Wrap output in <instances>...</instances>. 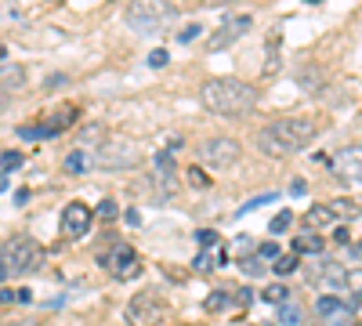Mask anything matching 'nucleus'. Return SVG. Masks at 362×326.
<instances>
[{
  "label": "nucleus",
  "mask_w": 362,
  "mask_h": 326,
  "mask_svg": "<svg viewBox=\"0 0 362 326\" xmlns=\"http://www.w3.org/2000/svg\"><path fill=\"white\" fill-rule=\"evenodd\" d=\"M315 134H319V120H312V116H283V120H272L268 127H261L257 149L264 156H293L308 149Z\"/></svg>",
  "instance_id": "obj_1"
},
{
  "label": "nucleus",
  "mask_w": 362,
  "mask_h": 326,
  "mask_svg": "<svg viewBox=\"0 0 362 326\" xmlns=\"http://www.w3.org/2000/svg\"><path fill=\"white\" fill-rule=\"evenodd\" d=\"M199 102L206 112H218V116H247L261 102V95L254 83H243L235 76H218L199 87Z\"/></svg>",
  "instance_id": "obj_2"
},
{
  "label": "nucleus",
  "mask_w": 362,
  "mask_h": 326,
  "mask_svg": "<svg viewBox=\"0 0 362 326\" xmlns=\"http://www.w3.org/2000/svg\"><path fill=\"white\" fill-rule=\"evenodd\" d=\"M44 264V247L33 240V235H8L4 247H0V279L8 276H25V272H37Z\"/></svg>",
  "instance_id": "obj_3"
},
{
  "label": "nucleus",
  "mask_w": 362,
  "mask_h": 326,
  "mask_svg": "<svg viewBox=\"0 0 362 326\" xmlns=\"http://www.w3.org/2000/svg\"><path fill=\"white\" fill-rule=\"evenodd\" d=\"M177 4L174 0H131L127 4V25H134L138 33H160V29L174 25Z\"/></svg>",
  "instance_id": "obj_4"
},
{
  "label": "nucleus",
  "mask_w": 362,
  "mask_h": 326,
  "mask_svg": "<svg viewBox=\"0 0 362 326\" xmlns=\"http://www.w3.org/2000/svg\"><path fill=\"white\" fill-rule=\"evenodd\" d=\"M95 163L102 170H131V167L141 163V149H138L131 138H109V141L98 145Z\"/></svg>",
  "instance_id": "obj_5"
},
{
  "label": "nucleus",
  "mask_w": 362,
  "mask_h": 326,
  "mask_svg": "<svg viewBox=\"0 0 362 326\" xmlns=\"http://www.w3.org/2000/svg\"><path fill=\"white\" fill-rule=\"evenodd\" d=\"M163 315H167V305H163V298H160L156 290L134 293V298L127 301V308H124L127 326H156Z\"/></svg>",
  "instance_id": "obj_6"
},
{
  "label": "nucleus",
  "mask_w": 362,
  "mask_h": 326,
  "mask_svg": "<svg viewBox=\"0 0 362 326\" xmlns=\"http://www.w3.org/2000/svg\"><path fill=\"white\" fill-rule=\"evenodd\" d=\"M239 156H243V145H239L235 138H225V134L199 145V160L210 163V167H218V170H221V167H232Z\"/></svg>",
  "instance_id": "obj_7"
},
{
  "label": "nucleus",
  "mask_w": 362,
  "mask_h": 326,
  "mask_svg": "<svg viewBox=\"0 0 362 326\" xmlns=\"http://www.w3.org/2000/svg\"><path fill=\"white\" fill-rule=\"evenodd\" d=\"M90 221H95V211H90L87 203H80V199L66 203V211H62V232H66V240H80V235H87Z\"/></svg>",
  "instance_id": "obj_8"
},
{
  "label": "nucleus",
  "mask_w": 362,
  "mask_h": 326,
  "mask_svg": "<svg viewBox=\"0 0 362 326\" xmlns=\"http://www.w3.org/2000/svg\"><path fill=\"white\" fill-rule=\"evenodd\" d=\"M250 25H254V22H250V15H239V18L225 22V25L218 29V33H214V37L206 40V51H225L228 44H235L239 37H243V33H247Z\"/></svg>",
  "instance_id": "obj_9"
},
{
  "label": "nucleus",
  "mask_w": 362,
  "mask_h": 326,
  "mask_svg": "<svg viewBox=\"0 0 362 326\" xmlns=\"http://www.w3.org/2000/svg\"><path fill=\"white\" fill-rule=\"evenodd\" d=\"M102 261L112 269V276H116V279H134V276L141 272V261L134 257V250H131V247H116V250H112V254H105Z\"/></svg>",
  "instance_id": "obj_10"
},
{
  "label": "nucleus",
  "mask_w": 362,
  "mask_h": 326,
  "mask_svg": "<svg viewBox=\"0 0 362 326\" xmlns=\"http://www.w3.org/2000/svg\"><path fill=\"white\" fill-rule=\"evenodd\" d=\"M334 170L344 177V182H358L362 185V145H348L334 156Z\"/></svg>",
  "instance_id": "obj_11"
},
{
  "label": "nucleus",
  "mask_w": 362,
  "mask_h": 326,
  "mask_svg": "<svg viewBox=\"0 0 362 326\" xmlns=\"http://www.w3.org/2000/svg\"><path fill=\"white\" fill-rule=\"evenodd\" d=\"M25 87V69L15 62H0V109L11 102V95H18Z\"/></svg>",
  "instance_id": "obj_12"
},
{
  "label": "nucleus",
  "mask_w": 362,
  "mask_h": 326,
  "mask_svg": "<svg viewBox=\"0 0 362 326\" xmlns=\"http://www.w3.org/2000/svg\"><path fill=\"white\" fill-rule=\"evenodd\" d=\"M337 221V214H334V206H329V203H315V206H308V211H305V225L308 228H326V225H334Z\"/></svg>",
  "instance_id": "obj_13"
},
{
  "label": "nucleus",
  "mask_w": 362,
  "mask_h": 326,
  "mask_svg": "<svg viewBox=\"0 0 362 326\" xmlns=\"http://www.w3.org/2000/svg\"><path fill=\"white\" fill-rule=\"evenodd\" d=\"M319 276H322L326 286H344L348 283V269H344V264H337V261H322Z\"/></svg>",
  "instance_id": "obj_14"
},
{
  "label": "nucleus",
  "mask_w": 362,
  "mask_h": 326,
  "mask_svg": "<svg viewBox=\"0 0 362 326\" xmlns=\"http://www.w3.org/2000/svg\"><path fill=\"white\" fill-rule=\"evenodd\" d=\"M315 312L329 319V315H344V312H348V305H344L341 298H334V293H322V298L315 301Z\"/></svg>",
  "instance_id": "obj_15"
},
{
  "label": "nucleus",
  "mask_w": 362,
  "mask_h": 326,
  "mask_svg": "<svg viewBox=\"0 0 362 326\" xmlns=\"http://www.w3.org/2000/svg\"><path fill=\"white\" fill-rule=\"evenodd\" d=\"M293 254H322V235H297V240H293Z\"/></svg>",
  "instance_id": "obj_16"
},
{
  "label": "nucleus",
  "mask_w": 362,
  "mask_h": 326,
  "mask_svg": "<svg viewBox=\"0 0 362 326\" xmlns=\"http://www.w3.org/2000/svg\"><path fill=\"white\" fill-rule=\"evenodd\" d=\"M329 206H334V214H337V221L344 218V221H351V218H358V199H329Z\"/></svg>",
  "instance_id": "obj_17"
},
{
  "label": "nucleus",
  "mask_w": 362,
  "mask_h": 326,
  "mask_svg": "<svg viewBox=\"0 0 362 326\" xmlns=\"http://www.w3.org/2000/svg\"><path fill=\"white\" fill-rule=\"evenodd\" d=\"M286 298H290V286H283V283L261 290V301H268V305H286Z\"/></svg>",
  "instance_id": "obj_18"
},
{
  "label": "nucleus",
  "mask_w": 362,
  "mask_h": 326,
  "mask_svg": "<svg viewBox=\"0 0 362 326\" xmlns=\"http://www.w3.org/2000/svg\"><path fill=\"white\" fill-rule=\"evenodd\" d=\"M174 156L170 153H156V177H163V182H174Z\"/></svg>",
  "instance_id": "obj_19"
},
{
  "label": "nucleus",
  "mask_w": 362,
  "mask_h": 326,
  "mask_svg": "<svg viewBox=\"0 0 362 326\" xmlns=\"http://www.w3.org/2000/svg\"><path fill=\"white\" fill-rule=\"evenodd\" d=\"M297 264H300V257H297V254H283V257H276V264H272V269H276V276L283 279V276L297 272Z\"/></svg>",
  "instance_id": "obj_20"
},
{
  "label": "nucleus",
  "mask_w": 362,
  "mask_h": 326,
  "mask_svg": "<svg viewBox=\"0 0 362 326\" xmlns=\"http://www.w3.org/2000/svg\"><path fill=\"white\" fill-rule=\"evenodd\" d=\"M290 225H293V214H290V211H279L276 218H272L268 232H272V235H283V232H290Z\"/></svg>",
  "instance_id": "obj_21"
},
{
  "label": "nucleus",
  "mask_w": 362,
  "mask_h": 326,
  "mask_svg": "<svg viewBox=\"0 0 362 326\" xmlns=\"http://www.w3.org/2000/svg\"><path fill=\"white\" fill-rule=\"evenodd\" d=\"M228 301H232V298H228V290H214V293H210V298L203 301V308H206V312H221Z\"/></svg>",
  "instance_id": "obj_22"
},
{
  "label": "nucleus",
  "mask_w": 362,
  "mask_h": 326,
  "mask_svg": "<svg viewBox=\"0 0 362 326\" xmlns=\"http://www.w3.org/2000/svg\"><path fill=\"white\" fill-rule=\"evenodd\" d=\"M279 322L283 326H300V308L297 305H279Z\"/></svg>",
  "instance_id": "obj_23"
},
{
  "label": "nucleus",
  "mask_w": 362,
  "mask_h": 326,
  "mask_svg": "<svg viewBox=\"0 0 362 326\" xmlns=\"http://www.w3.org/2000/svg\"><path fill=\"white\" fill-rule=\"evenodd\" d=\"M66 170H69V174H83V170H87V156H83V153H69V156H66Z\"/></svg>",
  "instance_id": "obj_24"
},
{
  "label": "nucleus",
  "mask_w": 362,
  "mask_h": 326,
  "mask_svg": "<svg viewBox=\"0 0 362 326\" xmlns=\"http://www.w3.org/2000/svg\"><path fill=\"white\" fill-rule=\"evenodd\" d=\"M272 199H279L276 192H264V196H254L250 203H243L239 206V214H250V211H257V206H264V203H272Z\"/></svg>",
  "instance_id": "obj_25"
},
{
  "label": "nucleus",
  "mask_w": 362,
  "mask_h": 326,
  "mask_svg": "<svg viewBox=\"0 0 362 326\" xmlns=\"http://www.w3.org/2000/svg\"><path fill=\"white\" fill-rule=\"evenodd\" d=\"M189 185H192V189H206V185H210V174L199 170V167H189Z\"/></svg>",
  "instance_id": "obj_26"
},
{
  "label": "nucleus",
  "mask_w": 362,
  "mask_h": 326,
  "mask_svg": "<svg viewBox=\"0 0 362 326\" xmlns=\"http://www.w3.org/2000/svg\"><path fill=\"white\" fill-rule=\"evenodd\" d=\"M351 293H355V298H362V269H351L348 272V283H344Z\"/></svg>",
  "instance_id": "obj_27"
},
{
  "label": "nucleus",
  "mask_w": 362,
  "mask_h": 326,
  "mask_svg": "<svg viewBox=\"0 0 362 326\" xmlns=\"http://www.w3.org/2000/svg\"><path fill=\"white\" fill-rule=\"evenodd\" d=\"M170 62V54L163 51V47H156V51H148V66H153V69H163Z\"/></svg>",
  "instance_id": "obj_28"
},
{
  "label": "nucleus",
  "mask_w": 362,
  "mask_h": 326,
  "mask_svg": "<svg viewBox=\"0 0 362 326\" xmlns=\"http://www.w3.org/2000/svg\"><path fill=\"white\" fill-rule=\"evenodd\" d=\"M239 269H243L247 276H261V261L250 254V257H239Z\"/></svg>",
  "instance_id": "obj_29"
},
{
  "label": "nucleus",
  "mask_w": 362,
  "mask_h": 326,
  "mask_svg": "<svg viewBox=\"0 0 362 326\" xmlns=\"http://www.w3.org/2000/svg\"><path fill=\"white\" fill-rule=\"evenodd\" d=\"M0 167H4V170H18L22 167V153H4V156H0Z\"/></svg>",
  "instance_id": "obj_30"
},
{
  "label": "nucleus",
  "mask_w": 362,
  "mask_h": 326,
  "mask_svg": "<svg viewBox=\"0 0 362 326\" xmlns=\"http://www.w3.org/2000/svg\"><path fill=\"white\" fill-rule=\"evenodd\" d=\"M196 240H199V247H214V243H218V232L199 228V232H196Z\"/></svg>",
  "instance_id": "obj_31"
},
{
  "label": "nucleus",
  "mask_w": 362,
  "mask_h": 326,
  "mask_svg": "<svg viewBox=\"0 0 362 326\" xmlns=\"http://www.w3.org/2000/svg\"><path fill=\"white\" fill-rule=\"evenodd\" d=\"M199 29H203V25H185V29H181V33H177V40H181V44L196 40V37H199Z\"/></svg>",
  "instance_id": "obj_32"
},
{
  "label": "nucleus",
  "mask_w": 362,
  "mask_h": 326,
  "mask_svg": "<svg viewBox=\"0 0 362 326\" xmlns=\"http://www.w3.org/2000/svg\"><path fill=\"white\" fill-rule=\"evenodd\" d=\"M257 257H279V243L264 240V243H261V250H257Z\"/></svg>",
  "instance_id": "obj_33"
},
{
  "label": "nucleus",
  "mask_w": 362,
  "mask_h": 326,
  "mask_svg": "<svg viewBox=\"0 0 362 326\" xmlns=\"http://www.w3.org/2000/svg\"><path fill=\"white\" fill-rule=\"evenodd\" d=\"M214 264H218V261H210V254H206V250H203V254L196 257V269H199V272H206V269H214Z\"/></svg>",
  "instance_id": "obj_34"
},
{
  "label": "nucleus",
  "mask_w": 362,
  "mask_h": 326,
  "mask_svg": "<svg viewBox=\"0 0 362 326\" xmlns=\"http://www.w3.org/2000/svg\"><path fill=\"white\" fill-rule=\"evenodd\" d=\"M98 214H102V218H116V203H112V199H102Z\"/></svg>",
  "instance_id": "obj_35"
},
{
  "label": "nucleus",
  "mask_w": 362,
  "mask_h": 326,
  "mask_svg": "<svg viewBox=\"0 0 362 326\" xmlns=\"http://www.w3.org/2000/svg\"><path fill=\"white\" fill-rule=\"evenodd\" d=\"M15 298H18L15 290H8V286H0V305H8V301H15Z\"/></svg>",
  "instance_id": "obj_36"
},
{
  "label": "nucleus",
  "mask_w": 362,
  "mask_h": 326,
  "mask_svg": "<svg viewBox=\"0 0 362 326\" xmlns=\"http://www.w3.org/2000/svg\"><path fill=\"white\" fill-rule=\"evenodd\" d=\"M235 305H250V290H247V286L235 290Z\"/></svg>",
  "instance_id": "obj_37"
},
{
  "label": "nucleus",
  "mask_w": 362,
  "mask_h": 326,
  "mask_svg": "<svg viewBox=\"0 0 362 326\" xmlns=\"http://www.w3.org/2000/svg\"><path fill=\"white\" fill-rule=\"evenodd\" d=\"M334 240H337V243H348V240H351V232H348V228H337V232H334Z\"/></svg>",
  "instance_id": "obj_38"
},
{
  "label": "nucleus",
  "mask_w": 362,
  "mask_h": 326,
  "mask_svg": "<svg viewBox=\"0 0 362 326\" xmlns=\"http://www.w3.org/2000/svg\"><path fill=\"white\" fill-rule=\"evenodd\" d=\"M203 8H221V4H232V0H199Z\"/></svg>",
  "instance_id": "obj_39"
},
{
  "label": "nucleus",
  "mask_w": 362,
  "mask_h": 326,
  "mask_svg": "<svg viewBox=\"0 0 362 326\" xmlns=\"http://www.w3.org/2000/svg\"><path fill=\"white\" fill-rule=\"evenodd\" d=\"M124 218H127V225H141V214H138V211H127Z\"/></svg>",
  "instance_id": "obj_40"
},
{
  "label": "nucleus",
  "mask_w": 362,
  "mask_h": 326,
  "mask_svg": "<svg viewBox=\"0 0 362 326\" xmlns=\"http://www.w3.org/2000/svg\"><path fill=\"white\" fill-rule=\"evenodd\" d=\"M4 189H8V177H4V174H0V192H4Z\"/></svg>",
  "instance_id": "obj_41"
},
{
  "label": "nucleus",
  "mask_w": 362,
  "mask_h": 326,
  "mask_svg": "<svg viewBox=\"0 0 362 326\" xmlns=\"http://www.w3.org/2000/svg\"><path fill=\"white\" fill-rule=\"evenodd\" d=\"M4 54H8V47H4V44H0V62H4Z\"/></svg>",
  "instance_id": "obj_42"
},
{
  "label": "nucleus",
  "mask_w": 362,
  "mask_h": 326,
  "mask_svg": "<svg viewBox=\"0 0 362 326\" xmlns=\"http://www.w3.org/2000/svg\"><path fill=\"white\" fill-rule=\"evenodd\" d=\"M18 326H33V322H18Z\"/></svg>",
  "instance_id": "obj_43"
},
{
  "label": "nucleus",
  "mask_w": 362,
  "mask_h": 326,
  "mask_svg": "<svg viewBox=\"0 0 362 326\" xmlns=\"http://www.w3.org/2000/svg\"><path fill=\"white\" fill-rule=\"evenodd\" d=\"M308 4H319V0H308Z\"/></svg>",
  "instance_id": "obj_44"
},
{
  "label": "nucleus",
  "mask_w": 362,
  "mask_h": 326,
  "mask_svg": "<svg viewBox=\"0 0 362 326\" xmlns=\"http://www.w3.org/2000/svg\"><path fill=\"white\" fill-rule=\"evenodd\" d=\"M177 326H189V322H177Z\"/></svg>",
  "instance_id": "obj_45"
},
{
  "label": "nucleus",
  "mask_w": 362,
  "mask_h": 326,
  "mask_svg": "<svg viewBox=\"0 0 362 326\" xmlns=\"http://www.w3.org/2000/svg\"><path fill=\"white\" fill-rule=\"evenodd\" d=\"M358 326H362V322H358Z\"/></svg>",
  "instance_id": "obj_46"
}]
</instances>
